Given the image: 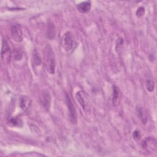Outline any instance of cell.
Here are the masks:
<instances>
[{"mask_svg":"<svg viewBox=\"0 0 157 157\" xmlns=\"http://www.w3.org/2000/svg\"><path fill=\"white\" fill-rule=\"evenodd\" d=\"M10 34L15 42H21L23 39V33L21 26L19 24L12 25L10 28Z\"/></svg>","mask_w":157,"mask_h":157,"instance_id":"obj_6","label":"cell"},{"mask_svg":"<svg viewBox=\"0 0 157 157\" xmlns=\"http://www.w3.org/2000/svg\"><path fill=\"white\" fill-rule=\"evenodd\" d=\"M31 104V101L30 98L26 96H21L20 98V106L21 109L26 111L29 109Z\"/></svg>","mask_w":157,"mask_h":157,"instance_id":"obj_8","label":"cell"},{"mask_svg":"<svg viewBox=\"0 0 157 157\" xmlns=\"http://www.w3.org/2000/svg\"><path fill=\"white\" fill-rule=\"evenodd\" d=\"M132 137H133V139L135 140L138 141L141 138V134H140V132L139 131L136 130V131H134V132L132 134Z\"/></svg>","mask_w":157,"mask_h":157,"instance_id":"obj_18","label":"cell"},{"mask_svg":"<svg viewBox=\"0 0 157 157\" xmlns=\"http://www.w3.org/2000/svg\"><path fill=\"white\" fill-rule=\"evenodd\" d=\"M77 43L72 33L70 31L66 32L63 36V47L67 52H72L76 47Z\"/></svg>","mask_w":157,"mask_h":157,"instance_id":"obj_2","label":"cell"},{"mask_svg":"<svg viewBox=\"0 0 157 157\" xmlns=\"http://www.w3.org/2000/svg\"><path fill=\"white\" fill-rule=\"evenodd\" d=\"M55 35H56V30H55V26L53 23L50 22L47 26V36L49 39L52 40L53 39L55 38Z\"/></svg>","mask_w":157,"mask_h":157,"instance_id":"obj_11","label":"cell"},{"mask_svg":"<svg viewBox=\"0 0 157 157\" xmlns=\"http://www.w3.org/2000/svg\"><path fill=\"white\" fill-rule=\"evenodd\" d=\"M75 98L77 101L78 102V103L80 104V105L82 106V107L83 109L85 108V101L83 99V98L82 96V95L81 94V93L80 92H77L75 94Z\"/></svg>","mask_w":157,"mask_h":157,"instance_id":"obj_16","label":"cell"},{"mask_svg":"<svg viewBox=\"0 0 157 157\" xmlns=\"http://www.w3.org/2000/svg\"><path fill=\"white\" fill-rule=\"evenodd\" d=\"M42 102L45 109H48L50 107V96L48 93H44L42 96Z\"/></svg>","mask_w":157,"mask_h":157,"instance_id":"obj_12","label":"cell"},{"mask_svg":"<svg viewBox=\"0 0 157 157\" xmlns=\"http://www.w3.org/2000/svg\"><path fill=\"white\" fill-rule=\"evenodd\" d=\"M33 61L35 65L39 66L41 64V58L37 52L36 50L34 51V53L33 55Z\"/></svg>","mask_w":157,"mask_h":157,"instance_id":"obj_15","label":"cell"},{"mask_svg":"<svg viewBox=\"0 0 157 157\" xmlns=\"http://www.w3.org/2000/svg\"><path fill=\"white\" fill-rule=\"evenodd\" d=\"M145 13V9L143 7H140L136 11V15L138 17H142Z\"/></svg>","mask_w":157,"mask_h":157,"instance_id":"obj_17","label":"cell"},{"mask_svg":"<svg viewBox=\"0 0 157 157\" xmlns=\"http://www.w3.org/2000/svg\"><path fill=\"white\" fill-rule=\"evenodd\" d=\"M146 88L149 92H153L155 89V82L151 78H148L146 80Z\"/></svg>","mask_w":157,"mask_h":157,"instance_id":"obj_14","label":"cell"},{"mask_svg":"<svg viewBox=\"0 0 157 157\" xmlns=\"http://www.w3.org/2000/svg\"><path fill=\"white\" fill-rule=\"evenodd\" d=\"M66 105L68 110L69 117L71 122L72 124H75L77 123V112L75 108L74 105L73 104L70 96L66 94Z\"/></svg>","mask_w":157,"mask_h":157,"instance_id":"obj_4","label":"cell"},{"mask_svg":"<svg viewBox=\"0 0 157 157\" xmlns=\"http://www.w3.org/2000/svg\"><path fill=\"white\" fill-rule=\"evenodd\" d=\"M141 147L148 152H155L157 148L156 140L155 138L151 137H147L142 141Z\"/></svg>","mask_w":157,"mask_h":157,"instance_id":"obj_3","label":"cell"},{"mask_svg":"<svg viewBox=\"0 0 157 157\" xmlns=\"http://www.w3.org/2000/svg\"><path fill=\"white\" fill-rule=\"evenodd\" d=\"M137 113L142 123L146 124L148 121V115L146 110L143 107H138Z\"/></svg>","mask_w":157,"mask_h":157,"instance_id":"obj_10","label":"cell"},{"mask_svg":"<svg viewBox=\"0 0 157 157\" xmlns=\"http://www.w3.org/2000/svg\"><path fill=\"white\" fill-rule=\"evenodd\" d=\"M11 56V51L10 47L5 39L2 40V46H1V58L2 61L4 63H9L10 59Z\"/></svg>","mask_w":157,"mask_h":157,"instance_id":"obj_5","label":"cell"},{"mask_svg":"<svg viewBox=\"0 0 157 157\" xmlns=\"http://www.w3.org/2000/svg\"><path fill=\"white\" fill-rule=\"evenodd\" d=\"M112 101L113 105H117L120 101V92L118 88L113 85V92H112Z\"/></svg>","mask_w":157,"mask_h":157,"instance_id":"obj_9","label":"cell"},{"mask_svg":"<svg viewBox=\"0 0 157 157\" xmlns=\"http://www.w3.org/2000/svg\"><path fill=\"white\" fill-rule=\"evenodd\" d=\"M9 123L13 126H21L22 125V121L19 118L13 117L9 120Z\"/></svg>","mask_w":157,"mask_h":157,"instance_id":"obj_13","label":"cell"},{"mask_svg":"<svg viewBox=\"0 0 157 157\" xmlns=\"http://www.w3.org/2000/svg\"><path fill=\"white\" fill-rule=\"evenodd\" d=\"M91 2L89 1H86L82 2L78 4H77V9L80 12L83 13H86L90 12L91 9Z\"/></svg>","mask_w":157,"mask_h":157,"instance_id":"obj_7","label":"cell"},{"mask_svg":"<svg viewBox=\"0 0 157 157\" xmlns=\"http://www.w3.org/2000/svg\"><path fill=\"white\" fill-rule=\"evenodd\" d=\"M44 58L47 71L50 74H53L55 73L56 67L55 58L54 52H53L52 48L48 45H47L44 50Z\"/></svg>","mask_w":157,"mask_h":157,"instance_id":"obj_1","label":"cell"}]
</instances>
